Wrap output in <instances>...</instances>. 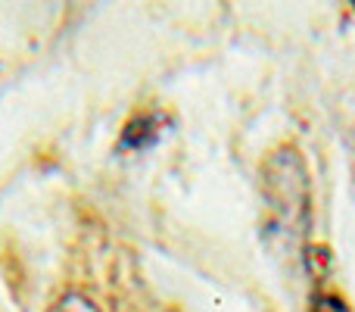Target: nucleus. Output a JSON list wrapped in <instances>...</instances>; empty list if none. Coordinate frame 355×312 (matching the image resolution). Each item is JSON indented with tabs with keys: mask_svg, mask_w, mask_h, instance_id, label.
<instances>
[{
	"mask_svg": "<svg viewBox=\"0 0 355 312\" xmlns=\"http://www.w3.org/2000/svg\"><path fill=\"white\" fill-rule=\"evenodd\" d=\"M53 312H91V306H85V303H78V300H66L62 306H56Z\"/></svg>",
	"mask_w": 355,
	"mask_h": 312,
	"instance_id": "2",
	"label": "nucleus"
},
{
	"mask_svg": "<svg viewBox=\"0 0 355 312\" xmlns=\"http://www.w3.org/2000/svg\"><path fill=\"white\" fill-rule=\"evenodd\" d=\"M312 312H349V306L343 300H337V297H318Z\"/></svg>",
	"mask_w": 355,
	"mask_h": 312,
	"instance_id": "1",
	"label": "nucleus"
}]
</instances>
